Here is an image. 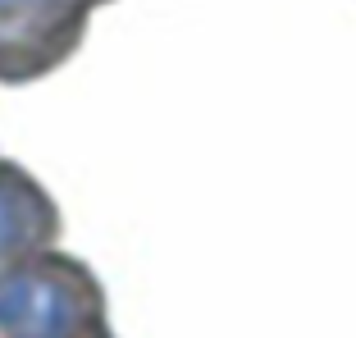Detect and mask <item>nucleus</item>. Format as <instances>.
I'll list each match as a JSON object with an SVG mask.
<instances>
[{
    "label": "nucleus",
    "instance_id": "f257e3e1",
    "mask_svg": "<svg viewBox=\"0 0 356 338\" xmlns=\"http://www.w3.org/2000/svg\"><path fill=\"white\" fill-rule=\"evenodd\" d=\"M83 325V297L51 275H14L0 284V329L19 338H69Z\"/></svg>",
    "mask_w": 356,
    "mask_h": 338
},
{
    "label": "nucleus",
    "instance_id": "f03ea898",
    "mask_svg": "<svg viewBox=\"0 0 356 338\" xmlns=\"http://www.w3.org/2000/svg\"><path fill=\"white\" fill-rule=\"evenodd\" d=\"M46 224V211L37 206V197L14 188H0V252H14V247L32 243Z\"/></svg>",
    "mask_w": 356,
    "mask_h": 338
}]
</instances>
